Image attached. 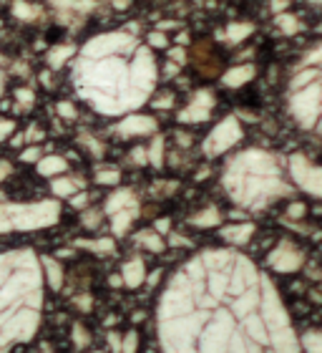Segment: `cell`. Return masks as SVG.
<instances>
[{"label": "cell", "mask_w": 322, "mask_h": 353, "mask_svg": "<svg viewBox=\"0 0 322 353\" xmlns=\"http://www.w3.org/2000/svg\"><path fill=\"white\" fill-rule=\"evenodd\" d=\"M290 176L302 192L312 194L315 199H322V167L312 164L305 154L290 157Z\"/></svg>", "instance_id": "obj_5"}, {"label": "cell", "mask_w": 322, "mask_h": 353, "mask_svg": "<svg viewBox=\"0 0 322 353\" xmlns=\"http://www.w3.org/2000/svg\"><path fill=\"white\" fill-rule=\"evenodd\" d=\"M161 278H164V268H154L151 272H147V283H144V285H147L149 290H154V288H159Z\"/></svg>", "instance_id": "obj_45"}, {"label": "cell", "mask_w": 322, "mask_h": 353, "mask_svg": "<svg viewBox=\"0 0 322 353\" xmlns=\"http://www.w3.org/2000/svg\"><path fill=\"white\" fill-rule=\"evenodd\" d=\"M141 207H129V210H118V212L109 214V228H111V237H126L131 232L133 222L139 217Z\"/></svg>", "instance_id": "obj_14"}, {"label": "cell", "mask_w": 322, "mask_h": 353, "mask_svg": "<svg viewBox=\"0 0 322 353\" xmlns=\"http://www.w3.org/2000/svg\"><path fill=\"white\" fill-rule=\"evenodd\" d=\"M94 353H103V351H94Z\"/></svg>", "instance_id": "obj_56"}, {"label": "cell", "mask_w": 322, "mask_h": 353, "mask_svg": "<svg viewBox=\"0 0 322 353\" xmlns=\"http://www.w3.org/2000/svg\"><path fill=\"white\" fill-rule=\"evenodd\" d=\"M109 288H116V290H121V288H124V280H121V275H118V272L109 275Z\"/></svg>", "instance_id": "obj_51"}, {"label": "cell", "mask_w": 322, "mask_h": 353, "mask_svg": "<svg viewBox=\"0 0 322 353\" xmlns=\"http://www.w3.org/2000/svg\"><path fill=\"white\" fill-rule=\"evenodd\" d=\"M78 147L86 152V154H91L94 159H101L103 154H106V144H103L101 139H96L94 134H88V132H80L78 134Z\"/></svg>", "instance_id": "obj_25"}, {"label": "cell", "mask_w": 322, "mask_h": 353, "mask_svg": "<svg viewBox=\"0 0 322 353\" xmlns=\"http://www.w3.org/2000/svg\"><path fill=\"white\" fill-rule=\"evenodd\" d=\"M141 351V333L136 328H129L126 333H121V348L118 353H139Z\"/></svg>", "instance_id": "obj_29"}, {"label": "cell", "mask_w": 322, "mask_h": 353, "mask_svg": "<svg viewBox=\"0 0 322 353\" xmlns=\"http://www.w3.org/2000/svg\"><path fill=\"white\" fill-rule=\"evenodd\" d=\"M71 56H74V46H53L51 51H48V68L58 71V68H63L71 61Z\"/></svg>", "instance_id": "obj_26"}, {"label": "cell", "mask_w": 322, "mask_h": 353, "mask_svg": "<svg viewBox=\"0 0 322 353\" xmlns=\"http://www.w3.org/2000/svg\"><path fill=\"white\" fill-rule=\"evenodd\" d=\"M129 207H141L136 192L129 187H116V190H111V194L103 202V212L109 217V214L118 212V210H129Z\"/></svg>", "instance_id": "obj_13"}, {"label": "cell", "mask_w": 322, "mask_h": 353, "mask_svg": "<svg viewBox=\"0 0 322 353\" xmlns=\"http://www.w3.org/2000/svg\"><path fill=\"white\" fill-rule=\"evenodd\" d=\"M147 43H149V48H167L169 38L164 30H151V33L147 36Z\"/></svg>", "instance_id": "obj_41"}, {"label": "cell", "mask_w": 322, "mask_h": 353, "mask_svg": "<svg viewBox=\"0 0 322 353\" xmlns=\"http://www.w3.org/2000/svg\"><path fill=\"white\" fill-rule=\"evenodd\" d=\"M68 205H71V210H76V212H83V210H88V207H91V192H88V190L76 192L74 197H68Z\"/></svg>", "instance_id": "obj_37"}, {"label": "cell", "mask_w": 322, "mask_h": 353, "mask_svg": "<svg viewBox=\"0 0 322 353\" xmlns=\"http://www.w3.org/2000/svg\"><path fill=\"white\" fill-rule=\"evenodd\" d=\"M300 346L305 353H322V328H310L300 339Z\"/></svg>", "instance_id": "obj_28"}, {"label": "cell", "mask_w": 322, "mask_h": 353, "mask_svg": "<svg viewBox=\"0 0 322 353\" xmlns=\"http://www.w3.org/2000/svg\"><path fill=\"white\" fill-rule=\"evenodd\" d=\"M91 341H94L91 331H88L80 321H74V323H71V343H74L76 351H86V348L91 346Z\"/></svg>", "instance_id": "obj_27"}, {"label": "cell", "mask_w": 322, "mask_h": 353, "mask_svg": "<svg viewBox=\"0 0 322 353\" xmlns=\"http://www.w3.org/2000/svg\"><path fill=\"white\" fill-rule=\"evenodd\" d=\"M308 265V252L290 237H282L267 255V268L277 275H297Z\"/></svg>", "instance_id": "obj_3"}, {"label": "cell", "mask_w": 322, "mask_h": 353, "mask_svg": "<svg viewBox=\"0 0 322 353\" xmlns=\"http://www.w3.org/2000/svg\"><path fill=\"white\" fill-rule=\"evenodd\" d=\"M252 30H255V26H252V23H232V26H229V30H227V36H229V41H232V43H242V41H244Z\"/></svg>", "instance_id": "obj_32"}, {"label": "cell", "mask_w": 322, "mask_h": 353, "mask_svg": "<svg viewBox=\"0 0 322 353\" xmlns=\"http://www.w3.org/2000/svg\"><path fill=\"white\" fill-rule=\"evenodd\" d=\"M242 137H244V129H242L239 119L224 117L219 124L212 126V132L206 134L204 144H202L204 157H209V159L222 157L224 152H229L232 147H237V144L242 141Z\"/></svg>", "instance_id": "obj_4"}, {"label": "cell", "mask_w": 322, "mask_h": 353, "mask_svg": "<svg viewBox=\"0 0 322 353\" xmlns=\"http://www.w3.org/2000/svg\"><path fill=\"white\" fill-rule=\"evenodd\" d=\"M114 132H116L121 139H141V137H154V134L159 132V124H156L154 117L131 114V117H126L124 121H118Z\"/></svg>", "instance_id": "obj_7"}, {"label": "cell", "mask_w": 322, "mask_h": 353, "mask_svg": "<svg viewBox=\"0 0 322 353\" xmlns=\"http://www.w3.org/2000/svg\"><path fill=\"white\" fill-rule=\"evenodd\" d=\"M103 222H106L103 207H88L80 212V228L88 230V232H98L103 228Z\"/></svg>", "instance_id": "obj_24"}, {"label": "cell", "mask_w": 322, "mask_h": 353, "mask_svg": "<svg viewBox=\"0 0 322 353\" xmlns=\"http://www.w3.org/2000/svg\"><path fill=\"white\" fill-rule=\"evenodd\" d=\"M86 190V184L80 176H71V174H61V176H53L51 179V194L53 199H68L74 197L76 192Z\"/></svg>", "instance_id": "obj_16"}, {"label": "cell", "mask_w": 322, "mask_h": 353, "mask_svg": "<svg viewBox=\"0 0 322 353\" xmlns=\"http://www.w3.org/2000/svg\"><path fill=\"white\" fill-rule=\"evenodd\" d=\"M255 232H257L255 222H249V220L229 222V225H222L219 228V237L229 248H247V245L252 243Z\"/></svg>", "instance_id": "obj_10"}, {"label": "cell", "mask_w": 322, "mask_h": 353, "mask_svg": "<svg viewBox=\"0 0 322 353\" xmlns=\"http://www.w3.org/2000/svg\"><path fill=\"white\" fill-rule=\"evenodd\" d=\"M111 6L118 8V10H124V8H129V0H109Z\"/></svg>", "instance_id": "obj_54"}, {"label": "cell", "mask_w": 322, "mask_h": 353, "mask_svg": "<svg viewBox=\"0 0 322 353\" xmlns=\"http://www.w3.org/2000/svg\"><path fill=\"white\" fill-rule=\"evenodd\" d=\"M133 243L139 245L144 252H151V255H161V252L169 248L167 240H164V235H159V232H156V230H151V228L136 232V235H133Z\"/></svg>", "instance_id": "obj_19"}, {"label": "cell", "mask_w": 322, "mask_h": 353, "mask_svg": "<svg viewBox=\"0 0 322 353\" xmlns=\"http://www.w3.org/2000/svg\"><path fill=\"white\" fill-rule=\"evenodd\" d=\"M74 305L80 310V313H91V308H94V295L91 293H80L74 298Z\"/></svg>", "instance_id": "obj_43"}, {"label": "cell", "mask_w": 322, "mask_h": 353, "mask_svg": "<svg viewBox=\"0 0 322 353\" xmlns=\"http://www.w3.org/2000/svg\"><path fill=\"white\" fill-rule=\"evenodd\" d=\"M312 3H315V6H322V0H312Z\"/></svg>", "instance_id": "obj_55"}, {"label": "cell", "mask_w": 322, "mask_h": 353, "mask_svg": "<svg viewBox=\"0 0 322 353\" xmlns=\"http://www.w3.org/2000/svg\"><path fill=\"white\" fill-rule=\"evenodd\" d=\"M61 217L58 199H41V202H10L0 205V235L6 232H33L56 225Z\"/></svg>", "instance_id": "obj_1"}, {"label": "cell", "mask_w": 322, "mask_h": 353, "mask_svg": "<svg viewBox=\"0 0 322 353\" xmlns=\"http://www.w3.org/2000/svg\"><path fill=\"white\" fill-rule=\"evenodd\" d=\"M13 99H15V103H18V109L28 111V109H33V106H36L38 96L30 86H21V88H15V91H13Z\"/></svg>", "instance_id": "obj_30"}, {"label": "cell", "mask_w": 322, "mask_h": 353, "mask_svg": "<svg viewBox=\"0 0 322 353\" xmlns=\"http://www.w3.org/2000/svg\"><path fill=\"white\" fill-rule=\"evenodd\" d=\"M285 8H287V0H275V3H272V10H275V13L285 10Z\"/></svg>", "instance_id": "obj_53"}, {"label": "cell", "mask_w": 322, "mask_h": 353, "mask_svg": "<svg viewBox=\"0 0 322 353\" xmlns=\"http://www.w3.org/2000/svg\"><path fill=\"white\" fill-rule=\"evenodd\" d=\"M3 66H6V61L0 59V96L6 91V71H3Z\"/></svg>", "instance_id": "obj_52"}, {"label": "cell", "mask_w": 322, "mask_h": 353, "mask_svg": "<svg viewBox=\"0 0 322 353\" xmlns=\"http://www.w3.org/2000/svg\"><path fill=\"white\" fill-rule=\"evenodd\" d=\"M38 81H41V86H43V88H53V86H56V83H53V74H51V71H41Z\"/></svg>", "instance_id": "obj_50"}, {"label": "cell", "mask_w": 322, "mask_h": 353, "mask_svg": "<svg viewBox=\"0 0 322 353\" xmlns=\"http://www.w3.org/2000/svg\"><path fill=\"white\" fill-rule=\"evenodd\" d=\"M43 154H45V152H43V147H41V144H25V147L18 152V162H23V164H38Z\"/></svg>", "instance_id": "obj_31"}, {"label": "cell", "mask_w": 322, "mask_h": 353, "mask_svg": "<svg viewBox=\"0 0 322 353\" xmlns=\"http://www.w3.org/2000/svg\"><path fill=\"white\" fill-rule=\"evenodd\" d=\"M74 248L91 252V255H98V258H109V255L116 252V237L103 235V237H91V240H74Z\"/></svg>", "instance_id": "obj_15"}, {"label": "cell", "mask_w": 322, "mask_h": 353, "mask_svg": "<svg viewBox=\"0 0 322 353\" xmlns=\"http://www.w3.org/2000/svg\"><path fill=\"white\" fill-rule=\"evenodd\" d=\"M147 260L141 258V255H131V258H126L118 268V275L124 280V288L126 290H141L144 283H147Z\"/></svg>", "instance_id": "obj_9"}, {"label": "cell", "mask_w": 322, "mask_h": 353, "mask_svg": "<svg viewBox=\"0 0 322 353\" xmlns=\"http://www.w3.org/2000/svg\"><path fill=\"white\" fill-rule=\"evenodd\" d=\"M129 162L136 164V167H149V154H147V147L139 144V147H133L129 152Z\"/></svg>", "instance_id": "obj_38"}, {"label": "cell", "mask_w": 322, "mask_h": 353, "mask_svg": "<svg viewBox=\"0 0 322 353\" xmlns=\"http://www.w3.org/2000/svg\"><path fill=\"white\" fill-rule=\"evenodd\" d=\"M176 144H179V149H189L191 147V134H184V132H176L174 134Z\"/></svg>", "instance_id": "obj_49"}, {"label": "cell", "mask_w": 322, "mask_h": 353, "mask_svg": "<svg viewBox=\"0 0 322 353\" xmlns=\"http://www.w3.org/2000/svg\"><path fill=\"white\" fill-rule=\"evenodd\" d=\"M239 328L252 343H257V346H262V348L270 346V328H267V323H264V318L259 316V310H255V313H249V316L242 318Z\"/></svg>", "instance_id": "obj_11"}, {"label": "cell", "mask_w": 322, "mask_h": 353, "mask_svg": "<svg viewBox=\"0 0 322 353\" xmlns=\"http://www.w3.org/2000/svg\"><path fill=\"white\" fill-rule=\"evenodd\" d=\"M169 61H174L176 66H184V63H186V51H184V48H174V51H169Z\"/></svg>", "instance_id": "obj_47"}, {"label": "cell", "mask_w": 322, "mask_h": 353, "mask_svg": "<svg viewBox=\"0 0 322 353\" xmlns=\"http://www.w3.org/2000/svg\"><path fill=\"white\" fill-rule=\"evenodd\" d=\"M259 280H262V278H259ZM259 303H262V290H259V285L249 288V290H244L242 295H237V298H232V301H229V313H232L237 321H242L244 316H249V313L259 310Z\"/></svg>", "instance_id": "obj_12"}, {"label": "cell", "mask_w": 322, "mask_h": 353, "mask_svg": "<svg viewBox=\"0 0 322 353\" xmlns=\"http://www.w3.org/2000/svg\"><path fill=\"white\" fill-rule=\"evenodd\" d=\"M13 13L21 18V21H36L38 15H41V8H36V6H25L23 0H18L13 6Z\"/></svg>", "instance_id": "obj_35"}, {"label": "cell", "mask_w": 322, "mask_h": 353, "mask_svg": "<svg viewBox=\"0 0 322 353\" xmlns=\"http://www.w3.org/2000/svg\"><path fill=\"white\" fill-rule=\"evenodd\" d=\"M56 114H58L61 121H76V119H78V109H76V103L68 101V99H63V101L56 103Z\"/></svg>", "instance_id": "obj_34"}, {"label": "cell", "mask_w": 322, "mask_h": 353, "mask_svg": "<svg viewBox=\"0 0 322 353\" xmlns=\"http://www.w3.org/2000/svg\"><path fill=\"white\" fill-rule=\"evenodd\" d=\"M124 174L118 170L116 164H98L94 170V184L98 187H111V190H116L118 184H121Z\"/></svg>", "instance_id": "obj_20"}, {"label": "cell", "mask_w": 322, "mask_h": 353, "mask_svg": "<svg viewBox=\"0 0 322 353\" xmlns=\"http://www.w3.org/2000/svg\"><path fill=\"white\" fill-rule=\"evenodd\" d=\"M38 268H41L43 285L48 288L51 293H61L63 285H66V265L61 263L56 255H41V258H38Z\"/></svg>", "instance_id": "obj_8"}, {"label": "cell", "mask_w": 322, "mask_h": 353, "mask_svg": "<svg viewBox=\"0 0 322 353\" xmlns=\"http://www.w3.org/2000/svg\"><path fill=\"white\" fill-rule=\"evenodd\" d=\"M255 66H235L222 74V83L227 88H242L244 83H249L255 79Z\"/></svg>", "instance_id": "obj_21"}, {"label": "cell", "mask_w": 322, "mask_h": 353, "mask_svg": "<svg viewBox=\"0 0 322 353\" xmlns=\"http://www.w3.org/2000/svg\"><path fill=\"white\" fill-rule=\"evenodd\" d=\"M151 230H156L159 235H169V232H171V217H159V220H154Z\"/></svg>", "instance_id": "obj_46"}, {"label": "cell", "mask_w": 322, "mask_h": 353, "mask_svg": "<svg viewBox=\"0 0 322 353\" xmlns=\"http://www.w3.org/2000/svg\"><path fill=\"white\" fill-rule=\"evenodd\" d=\"M15 129H18V126H15L13 119L0 117V144H3V141H8V139H10V137H13Z\"/></svg>", "instance_id": "obj_42"}, {"label": "cell", "mask_w": 322, "mask_h": 353, "mask_svg": "<svg viewBox=\"0 0 322 353\" xmlns=\"http://www.w3.org/2000/svg\"><path fill=\"white\" fill-rule=\"evenodd\" d=\"M147 154H149V167L161 170L164 162H167V139L161 134L151 137V144H147Z\"/></svg>", "instance_id": "obj_22"}, {"label": "cell", "mask_w": 322, "mask_h": 353, "mask_svg": "<svg viewBox=\"0 0 322 353\" xmlns=\"http://www.w3.org/2000/svg\"><path fill=\"white\" fill-rule=\"evenodd\" d=\"M118 348H121V333L111 328V331L106 333V351H109V353H118Z\"/></svg>", "instance_id": "obj_44"}, {"label": "cell", "mask_w": 322, "mask_h": 353, "mask_svg": "<svg viewBox=\"0 0 322 353\" xmlns=\"http://www.w3.org/2000/svg\"><path fill=\"white\" fill-rule=\"evenodd\" d=\"M10 174H13V164L8 162V159H0V184L6 182Z\"/></svg>", "instance_id": "obj_48"}, {"label": "cell", "mask_w": 322, "mask_h": 353, "mask_svg": "<svg viewBox=\"0 0 322 353\" xmlns=\"http://www.w3.org/2000/svg\"><path fill=\"white\" fill-rule=\"evenodd\" d=\"M237 328V318L229 313V308L219 305L217 310L209 313V321L204 323L197 341L199 353H227L229 339Z\"/></svg>", "instance_id": "obj_2"}, {"label": "cell", "mask_w": 322, "mask_h": 353, "mask_svg": "<svg viewBox=\"0 0 322 353\" xmlns=\"http://www.w3.org/2000/svg\"><path fill=\"white\" fill-rule=\"evenodd\" d=\"M174 94H171V91H164V94H159V96H154V99H151V109L154 111H171L174 109Z\"/></svg>", "instance_id": "obj_36"}, {"label": "cell", "mask_w": 322, "mask_h": 353, "mask_svg": "<svg viewBox=\"0 0 322 353\" xmlns=\"http://www.w3.org/2000/svg\"><path fill=\"white\" fill-rule=\"evenodd\" d=\"M23 137H25V144H41V141L45 139V132L38 124H30L28 129L23 132Z\"/></svg>", "instance_id": "obj_39"}, {"label": "cell", "mask_w": 322, "mask_h": 353, "mask_svg": "<svg viewBox=\"0 0 322 353\" xmlns=\"http://www.w3.org/2000/svg\"><path fill=\"white\" fill-rule=\"evenodd\" d=\"M308 217V205L305 202H287L285 207V222H300Z\"/></svg>", "instance_id": "obj_33"}, {"label": "cell", "mask_w": 322, "mask_h": 353, "mask_svg": "<svg viewBox=\"0 0 322 353\" xmlns=\"http://www.w3.org/2000/svg\"><path fill=\"white\" fill-rule=\"evenodd\" d=\"M222 222H224V214L217 205H206L202 207L199 212H194L189 217V225L197 230H214V228H222Z\"/></svg>", "instance_id": "obj_18"}, {"label": "cell", "mask_w": 322, "mask_h": 353, "mask_svg": "<svg viewBox=\"0 0 322 353\" xmlns=\"http://www.w3.org/2000/svg\"><path fill=\"white\" fill-rule=\"evenodd\" d=\"M227 353H264L262 346H257L252 341L242 333V328L237 325L235 333H232V339H229V346H227Z\"/></svg>", "instance_id": "obj_23"}, {"label": "cell", "mask_w": 322, "mask_h": 353, "mask_svg": "<svg viewBox=\"0 0 322 353\" xmlns=\"http://www.w3.org/2000/svg\"><path fill=\"white\" fill-rule=\"evenodd\" d=\"M277 26L282 30H285L287 36H292V33H297V30H300V21H297V18H290V15H279L277 18Z\"/></svg>", "instance_id": "obj_40"}, {"label": "cell", "mask_w": 322, "mask_h": 353, "mask_svg": "<svg viewBox=\"0 0 322 353\" xmlns=\"http://www.w3.org/2000/svg\"><path fill=\"white\" fill-rule=\"evenodd\" d=\"M214 103H217V99H214V94L209 91V88H199L197 94L191 96V101L184 106L182 111H179V124H204V121H209V117H212V109Z\"/></svg>", "instance_id": "obj_6"}, {"label": "cell", "mask_w": 322, "mask_h": 353, "mask_svg": "<svg viewBox=\"0 0 322 353\" xmlns=\"http://www.w3.org/2000/svg\"><path fill=\"white\" fill-rule=\"evenodd\" d=\"M68 170H71V164H68L66 157H61V154H43L41 157V162L36 164L38 176H43V179H53V176L68 174Z\"/></svg>", "instance_id": "obj_17"}]
</instances>
